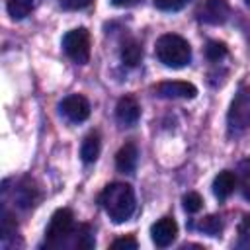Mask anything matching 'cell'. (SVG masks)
<instances>
[{
  "instance_id": "cell-1",
  "label": "cell",
  "mask_w": 250,
  "mask_h": 250,
  "mask_svg": "<svg viewBox=\"0 0 250 250\" xmlns=\"http://www.w3.org/2000/svg\"><path fill=\"white\" fill-rule=\"evenodd\" d=\"M100 205L104 207V211L107 213V217L113 223H125L133 217L137 201H135V191L129 184L123 182H113L107 184L100 197H98Z\"/></svg>"
},
{
  "instance_id": "cell-2",
  "label": "cell",
  "mask_w": 250,
  "mask_h": 250,
  "mask_svg": "<svg viewBox=\"0 0 250 250\" xmlns=\"http://www.w3.org/2000/svg\"><path fill=\"white\" fill-rule=\"evenodd\" d=\"M154 55L164 66L182 68L191 61V47L182 35L164 33L154 45Z\"/></svg>"
},
{
  "instance_id": "cell-3",
  "label": "cell",
  "mask_w": 250,
  "mask_h": 250,
  "mask_svg": "<svg viewBox=\"0 0 250 250\" xmlns=\"http://www.w3.org/2000/svg\"><path fill=\"white\" fill-rule=\"evenodd\" d=\"M74 230V215L70 209H57L45 229V242L51 248H61L66 244Z\"/></svg>"
},
{
  "instance_id": "cell-4",
  "label": "cell",
  "mask_w": 250,
  "mask_h": 250,
  "mask_svg": "<svg viewBox=\"0 0 250 250\" xmlns=\"http://www.w3.org/2000/svg\"><path fill=\"white\" fill-rule=\"evenodd\" d=\"M62 49L68 59L76 64H86L90 61V33L86 27H76L64 33Z\"/></svg>"
},
{
  "instance_id": "cell-5",
  "label": "cell",
  "mask_w": 250,
  "mask_h": 250,
  "mask_svg": "<svg viewBox=\"0 0 250 250\" xmlns=\"http://www.w3.org/2000/svg\"><path fill=\"white\" fill-rule=\"evenodd\" d=\"M227 123L230 131H242L250 125V86L240 88L232 98L227 113Z\"/></svg>"
},
{
  "instance_id": "cell-6",
  "label": "cell",
  "mask_w": 250,
  "mask_h": 250,
  "mask_svg": "<svg viewBox=\"0 0 250 250\" xmlns=\"http://www.w3.org/2000/svg\"><path fill=\"white\" fill-rule=\"evenodd\" d=\"M59 107H61V113L72 123H82L90 117V102L80 94L66 96Z\"/></svg>"
},
{
  "instance_id": "cell-7",
  "label": "cell",
  "mask_w": 250,
  "mask_h": 250,
  "mask_svg": "<svg viewBox=\"0 0 250 250\" xmlns=\"http://www.w3.org/2000/svg\"><path fill=\"white\" fill-rule=\"evenodd\" d=\"M229 14H230L229 0H203V4L197 10L199 21L211 23V25L225 23L227 18H229Z\"/></svg>"
},
{
  "instance_id": "cell-8",
  "label": "cell",
  "mask_w": 250,
  "mask_h": 250,
  "mask_svg": "<svg viewBox=\"0 0 250 250\" xmlns=\"http://www.w3.org/2000/svg\"><path fill=\"white\" fill-rule=\"evenodd\" d=\"M178 234V223L172 217H162L150 227V238L158 248H166L176 240Z\"/></svg>"
},
{
  "instance_id": "cell-9",
  "label": "cell",
  "mask_w": 250,
  "mask_h": 250,
  "mask_svg": "<svg viewBox=\"0 0 250 250\" xmlns=\"http://www.w3.org/2000/svg\"><path fill=\"white\" fill-rule=\"evenodd\" d=\"M156 94L160 98H184V100H193L197 96V88L191 82L184 80H166L156 86Z\"/></svg>"
},
{
  "instance_id": "cell-10",
  "label": "cell",
  "mask_w": 250,
  "mask_h": 250,
  "mask_svg": "<svg viewBox=\"0 0 250 250\" xmlns=\"http://www.w3.org/2000/svg\"><path fill=\"white\" fill-rule=\"evenodd\" d=\"M141 115V105L133 96H123L115 105V117L121 125H135Z\"/></svg>"
},
{
  "instance_id": "cell-11",
  "label": "cell",
  "mask_w": 250,
  "mask_h": 250,
  "mask_svg": "<svg viewBox=\"0 0 250 250\" xmlns=\"http://www.w3.org/2000/svg\"><path fill=\"white\" fill-rule=\"evenodd\" d=\"M14 201L21 209H31L39 201V189L35 188L33 180H29V178L20 180L18 188L14 189Z\"/></svg>"
},
{
  "instance_id": "cell-12",
  "label": "cell",
  "mask_w": 250,
  "mask_h": 250,
  "mask_svg": "<svg viewBox=\"0 0 250 250\" xmlns=\"http://www.w3.org/2000/svg\"><path fill=\"white\" fill-rule=\"evenodd\" d=\"M137 162H139V150H137V145L135 143H125L117 150V154H115V166L123 174L135 172Z\"/></svg>"
},
{
  "instance_id": "cell-13",
  "label": "cell",
  "mask_w": 250,
  "mask_h": 250,
  "mask_svg": "<svg viewBox=\"0 0 250 250\" xmlns=\"http://www.w3.org/2000/svg\"><path fill=\"white\" fill-rule=\"evenodd\" d=\"M236 184H238V180H236V174L234 172H230V170L219 172L215 176V180H213V193H215V197L221 199V201H225L234 191Z\"/></svg>"
},
{
  "instance_id": "cell-14",
  "label": "cell",
  "mask_w": 250,
  "mask_h": 250,
  "mask_svg": "<svg viewBox=\"0 0 250 250\" xmlns=\"http://www.w3.org/2000/svg\"><path fill=\"white\" fill-rule=\"evenodd\" d=\"M100 148H102V143H100V135L98 131H90L84 141H82V146H80V156L86 164H92L98 160L100 156Z\"/></svg>"
},
{
  "instance_id": "cell-15",
  "label": "cell",
  "mask_w": 250,
  "mask_h": 250,
  "mask_svg": "<svg viewBox=\"0 0 250 250\" xmlns=\"http://www.w3.org/2000/svg\"><path fill=\"white\" fill-rule=\"evenodd\" d=\"M143 59V47L137 39H125L121 45V61L127 66H137Z\"/></svg>"
},
{
  "instance_id": "cell-16",
  "label": "cell",
  "mask_w": 250,
  "mask_h": 250,
  "mask_svg": "<svg viewBox=\"0 0 250 250\" xmlns=\"http://www.w3.org/2000/svg\"><path fill=\"white\" fill-rule=\"evenodd\" d=\"M70 240H72V246L78 248V250H90L94 248L96 240H94V234H92V229L88 225H78L74 227L72 234H70Z\"/></svg>"
},
{
  "instance_id": "cell-17",
  "label": "cell",
  "mask_w": 250,
  "mask_h": 250,
  "mask_svg": "<svg viewBox=\"0 0 250 250\" xmlns=\"http://www.w3.org/2000/svg\"><path fill=\"white\" fill-rule=\"evenodd\" d=\"M33 8V0H6V10L12 20H23Z\"/></svg>"
},
{
  "instance_id": "cell-18",
  "label": "cell",
  "mask_w": 250,
  "mask_h": 250,
  "mask_svg": "<svg viewBox=\"0 0 250 250\" xmlns=\"http://www.w3.org/2000/svg\"><path fill=\"white\" fill-rule=\"evenodd\" d=\"M197 229L203 230V232L209 234V236H219L221 230H223V221H221V217H217V215H207L205 219H201V221L197 223Z\"/></svg>"
},
{
  "instance_id": "cell-19",
  "label": "cell",
  "mask_w": 250,
  "mask_h": 250,
  "mask_svg": "<svg viewBox=\"0 0 250 250\" xmlns=\"http://www.w3.org/2000/svg\"><path fill=\"white\" fill-rule=\"evenodd\" d=\"M205 55H207V59H209V61L219 62L221 59H225V57H227V45H225V43H221V41H209V43H207V47H205Z\"/></svg>"
},
{
  "instance_id": "cell-20",
  "label": "cell",
  "mask_w": 250,
  "mask_h": 250,
  "mask_svg": "<svg viewBox=\"0 0 250 250\" xmlns=\"http://www.w3.org/2000/svg\"><path fill=\"white\" fill-rule=\"evenodd\" d=\"M0 230H2V240H4V242H6L10 236H14L16 230H18V223H16V219H14L12 213H8L6 209L2 211V227H0Z\"/></svg>"
},
{
  "instance_id": "cell-21",
  "label": "cell",
  "mask_w": 250,
  "mask_h": 250,
  "mask_svg": "<svg viewBox=\"0 0 250 250\" xmlns=\"http://www.w3.org/2000/svg\"><path fill=\"white\" fill-rule=\"evenodd\" d=\"M182 203H184V209H186L188 213H197V211H201V207H203V199H201V195H199L197 191H188V193L182 197Z\"/></svg>"
},
{
  "instance_id": "cell-22",
  "label": "cell",
  "mask_w": 250,
  "mask_h": 250,
  "mask_svg": "<svg viewBox=\"0 0 250 250\" xmlns=\"http://www.w3.org/2000/svg\"><path fill=\"white\" fill-rule=\"evenodd\" d=\"M189 0H152V4L162 12H178L182 10Z\"/></svg>"
},
{
  "instance_id": "cell-23",
  "label": "cell",
  "mask_w": 250,
  "mask_h": 250,
  "mask_svg": "<svg viewBox=\"0 0 250 250\" xmlns=\"http://www.w3.org/2000/svg\"><path fill=\"white\" fill-rule=\"evenodd\" d=\"M109 248H113V250H135V248H137V238H135L133 234H127V236L115 238V240L111 242V246H109Z\"/></svg>"
},
{
  "instance_id": "cell-24",
  "label": "cell",
  "mask_w": 250,
  "mask_h": 250,
  "mask_svg": "<svg viewBox=\"0 0 250 250\" xmlns=\"http://www.w3.org/2000/svg\"><path fill=\"white\" fill-rule=\"evenodd\" d=\"M236 180H238L244 188L250 184V156L244 158V160H240V164H238V168H236Z\"/></svg>"
},
{
  "instance_id": "cell-25",
  "label": "cell",
  "mask_w": 250,
  "mask_h": 250,
  "mask_svg": "<svg viewBox=\"0 0 250 250\" xmlns=\"http://www.w3.org/2000/svg\"><path fill=\"white\" fill-rule=\"evenodd\" d=\"M94 0H61L62 10H84L92 4Z\"/></svg>"
},
{
  "instance_id": "cell-26",
  "label": "cell",
  "mask_w": 250,
  "mask_h": 250,
  "mask_svg": "<svg viewBox=\"0 0 250 250\" xmlns=\"http://www.w3.org/2000/svg\"><path fill=\"white\" fill-rule=\"evenodd\" d=\"M238 232L242 236H250V215H244L240 225H238Z\"/></svg>"
},
{
  "instance_id": "cell-27",
  "label": "cell",
  "mask_w": 250,
  "mask_h": 250,
  "mask_svg": "<svg viewBox=\"0 0 250 250\" xmlns=\"http://www.w3.org/2000/svg\"><path fill=\"white\" fill-rule=\"evenodd\" d=\"M111 4L117 6V8H129V6L139 4V0H111Z\"/></svg>"
},
{
  "instance_id": "cell-28",
  "label": "cell",
  "mask_w": 250,
  "mask_h": 250,
  "mask_svg": "<svg viewBox=\"0 0 250 250\" xmlns=\"http://www.w3.org/2000/svg\"><path fill=\"white\" fill-rule=\"evenodd\" d=\"M242 193H244V199H248V201H250V184L244 188V191H242Z\"/></svg>"
},
{
  "instance_id": "cell-29",
  "label": "cell",
  "mask_w": 250,
  "mask_h": 250,
  "mask_svg": "<svg viewBox=\"0 0 250 250\" xmlns=\"http://www.w3.org/2000/svg\"><path fill=\"white\" fill-rule=\"evenodd\" d=\"M244 2H246V4H248V6H250V0H244Z\"/></svg>"
}]
</instances>
